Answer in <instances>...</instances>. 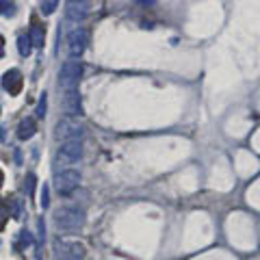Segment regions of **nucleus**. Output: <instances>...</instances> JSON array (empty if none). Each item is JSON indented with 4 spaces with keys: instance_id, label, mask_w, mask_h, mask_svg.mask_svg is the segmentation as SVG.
Returning <instances> with one entry per match:
<instances>
[{
    "instance_id": "obj_2",
    "label": "nucleus",
    "mask_w": 260,
    "mask_h": 260,
    "mask_svg": "<svg viewBox=\"0 0 260 260\" xmlns=\"http://www.w3.org/2000/svg\"><path fill=\"white\" fill-rule=\"evenodd\" d=\"M83 76V65L80 61H65L61 65V72H59V87L63 91H74L78 89V80Z\"/></svg>"
},
{
    "instance_id": "obj_18",
    "label": "nucleus",
    "mask_w": 260,
    "mask_h": 260,
    "mask_svg": "<svg viewBox=\"0 0 260 260\" xmlns=\"http://www.w3.org/2000/svg\"><path fill=\"white\" fill-rule=\"evenodd\" d=\"M0 184H3V172H0Z\"/></svg>"
},
{
    "instance_id": "obj_9",
    "label": "nucleus",
    "mask_w": 260,
    "mask_h": 260,
    "mask_svg": "<svg viewBox=\"0 0 260 260\" xmlns=\"http://www.w3.org/2000/svg\"><path fill=\"white\" fill-rule=\"evenodd\" d=\"M22 85H24V80H22V74L18 70H9L3 76V87L9 91V95H18L22 91Z\"/></svg>"
},
{
    "instance_id": "obj_4",
    "label": "nucleus",
    "mask_w": 260,
    "mask_h": 260,
    "mask_svg": "<svg viewBox=\"0 0 260 260\" xmlns=\"http://www.w3.org/2000/svg\"><path fill=\"white\" fill-rule=\"evenodd\" d=\"M80 158H83V143L80 141H65V143H61V148L54 154V162L59 167L74 165Z\"/></svg>"
},
{
    "instance_id": "obj_3",
    "label": "nucleus",
    "mask_w": 260,
    "mask_h": 260,
    "mask_svg": "<svg viewBox=\"0 0 260 260\" xmlns=\"http://www.w3.org/2000/svg\"><path fill=\"white\" fill-rule=\"evenodd\" d=\"M56 137L65 141H80L85 137V124L76 117H63L56 124Z\"/></svg>"
},
{
    "instance_id": "obj_8",
    "label": "nucleus",
    "mask_w": 260,
    "mask_h": 260,
    "mask_svg": "<svg viewBox=\"0 0 260 260\" xmlns=\"http://www.w3.org/2000/svg\"><path fill=\"white\" fill-rule=\"evenodd\" d=\"M63 111L68 113V117H76V119L83 115V102H80L78 89L63 93Z\"/></svg>"
},
{
    "instance_id": "obj_12",
    "label": "nucleus",
    "mask_w": 260,
    "mask_h": 260,
    "mask_svg": "<svg viewBox=\"0 0 260 260\" xmlns=\"http://www.w3.org/2000/svg\"><path fill=\"white\" fill-rule=\"evenodd\" d=\"M44 39H46V28L42 26V24H32L30 30H28V42H30V46L42 48L44 46Z\"/></svg>"
},
{
    "instance_id": "obj_13",
    "label": "nucleus",
    "mask_w": 260,
    "mask_h": 260,
    "mask_svg": "<svg viewBox=\"0 0 260 260\" xmlns=\"http://www.w3.org/2000/svg\"><path fill=\"white\" fill-rule=\"evenodd\" d=\"M18 50H20V54L22 56H28L30 54V50H32V46H30V42H28V37H18Z\"/></svg>"
},
{
    "instance_id": "obj_16",
    "label": "nucleus",
    "mask_w": 260,
    "mask_h": 260,
    "mask_svg": "<svg viewBox=\"0 0 260 260\" xmlns=\"http://www.w3.org/2000/svg\"><path fill=\"white\" fill-rule=\"evenodd\" d=\"M0 13L3 15H13L15 13V5L13 3H0Z\"/></svg>"
},
{
    "instance_id": "obj_17",
    "label": "nucleus",
    "mask_w": 260,
    "mask_h": 260,
    "mask_svg": "<svg viewBox=\"0 0 260 260\" xmlns=\"http://www.w3.org/2000/svg\"><path fill=\"white\" fill-rule=\"evenodd\" d=\"M39 204H42V208H48V204H50V200H48V184L42 186V202Z\"/></svg>"
},
{
    "instance_id": "obj_6",
    "label": "nucleus",
    "mask_w": 260,
    "mask_h": 260,
    "mask_svg": "<svg viewBox=\"0 0 260 260\" xmlns=\"http://www.w3.org/2000/svg\"><path fill=\"white\" fill-rule=\"evenodd\" d=\"M87 42H89V35L85 28H74L68 35V52L72 59H78V56H83V52L87 50Z\"/></svg>"
},
{
    "instance_id": "obj_11",
    "label": "nucleus",
    "mask_w": 260,
    "mask_h": 260,
    "mask_svg": "<svg viewBox=\"0 0 260 260\" xmlns=\"http://www.w3.org/2000/svg\"><path fill=\"white\" fill-rule=\"evenodd\" d=\"M37 133V124H35V119L32 117H26V119H22L20 121V126H18V137L22 141H28L32 139V135Z\"/></svg>"
},
{
    "instance_id": "obj_1",
    "label": "nucleus",
    "mask_w": 260,
    "mask_h": 260,
    "mask_svg": "<svg viewBox=\"0 0 260 260\" xmlns=\"http://www.w3.org/2000/svg\"><path fill=\"white\" fill-rule=\"evenodd\" d=\"M85 210L80 206H61L54 213V223L63 232H78L85 225Z\"/></svg>"
},
{
    "instance_id": "obj_15",
    "label": "nucleus",
    "mask_w": 260,
    "mask_h": 260,
    "mask_svg": "<svg viewBox=\"0 0 260 260\" xmlns=\"http://www.w3.org/2000/svg\"><path fill=\"white\" fill-rule=\"evenodd\" d=\"M56 7H59V3H56V0H46V3H42V13L50 15V13H54Z\"/></svg>"
},
{
    "instance_id": "obj_10",
    "label": "nucleus",
    "mask_w": 260,
    "mask_h": 260,
    "mask_svg": "<svg viewBox=\"0 0 260 260\" xmlns=\"http://www.w3.org/2000/svg\"><path fill=\"white\" fill-rule=\"evenodd\" d=\"M65 7H68L65 13H68V20L70 22H83L85 15H87V9H89L87 3H68Z\"/></svg>"
},
{
    "instance_id": "obj_14",
    "label": "nucleus",
    "mask_w": 260,
    "mask_h": 260,
    "mask_svg": "<svg viewBox=\"0 0 260 260\" xmlns=\"http://www.w3.org/2000/svg\"><path fill=\"white\" fill-rule=\"evenodd\" d=\"M46 107H48V95L42 93V98H39V104H37V109H35V117L44 119L46 117Z\"/></svg>"
},
{
    "instance_id": "obj_5",
    "label": "nucleus",
    "mask_w": 260,
    "mask_h": 260,
    "mask_svg": "<svg viewBox=\"0 0 260 260\" xmlns=\"http://www.w3.org/2000/svg\"><path fill=\"white\" fill-rule=\"evenodd\" d=\"M52 182H54V189L61 195H70L80 184V172H76V169H61V172L54 174Z\"/></svg>"
},
{
    "instance_id": "obj_7",
    "label": "nucleus",
    "mask_w": 260,
    "mask_h": 260,
    "mask_svg": "<svg viewBox=\"0 0 260 260\" xmlns=\"http://www.w3.org/2000/svg\"><path fill=\"white\" fill-rule=\"evenodd\" d=\"M56 249H59V256L61 260H83L85 256V247L76 241H56Z\"/></svg>"
}]
</instances>
